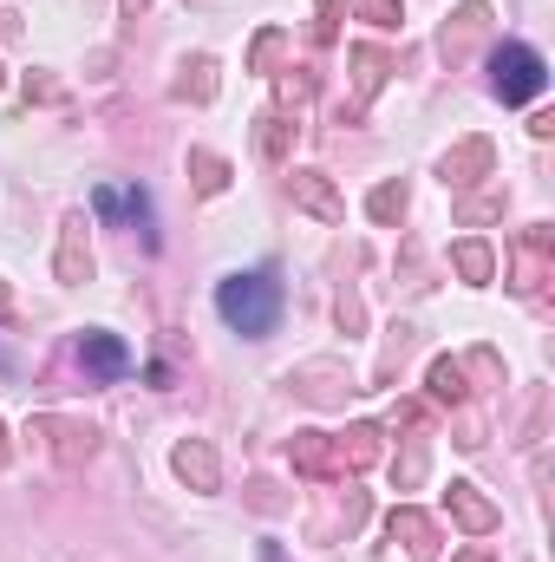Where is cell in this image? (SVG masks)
<instances>
[{"label":"cell","instance_id":"6da1fadb","mask_svg":"<svg viewBox=\"0 0 555 562\" xmlns=\"http://www.w3.org/2000/svg\"><path fill=\"white\" fill-rule=\"evenodd\" d=\"M216 307H223V321H229L236 334L262 340V334H275V321H281V276L275 269L229 276L223 288H216Z\"/></svg>","mask_w":555,"mask_h":562},{"label":"cell","instance_id":"7a4b0ae2","mask_svg":"<svg viewBox=\"0 0 555 562\" xmlns=\"http://www.w3.org/2000/svg\"><path fill=\"white\" fill-rule=\"evenodd\" d=\"M550 86V66H543V53L536 46H497L490 53V92L503 99V105H523V99H536Z\"/></svg>","mask_w":555,"mask_h":562},{"label":"cell","instance_id":"3957f363","mask_svg":"<svg viewBox=\"0 0 555 562\" xmlns=\"http://www.w3.org/2000/svg\"><path fill=\"white\" fill-rule=\"evenodd\" d=\"M555 276V229L550 223H530L517 243H510V288L523 294V301H536Z\"/></svg>","mask_w":555,"mask_h":562},{"label":"cell","instance_id":"277c9868","mask_svg":"<svg viewBox=\"0 0 555 562\" xmlns=\"http://www.w3.org/2000/svg\"><path fill=\"white\" fill-rule=\"evenodd\" d=\"M26 438H46L53 464H66V471H79V464L99 451V431H92L86 419H66V413H39V419H26Z\"/></svg>","mask_w":555,"mask_h":562},{"label":"cell","instance_id":"5b68a950","mask_svg":"<svg viewBox=\"0 0 555 562\" xmlns=\"http://www.w3.org/2000/svg\"><path fill=\"white\" fill-rule=\"evenodd\" d=\"M287 464L301 471V477H347V464H340V451H333V431H294L287 438Z\"/></svg>","mask_w":555,"mask_h":562},{"label":"cell","instance_id":"8992f818","mask_svg":"<svg viewBox=\"0 0 555 562\" xmlns=\"http://www.w3.org/2000/svg\"><path fill=\"white\" fill-rule=\"evenodd\" d=\"M287 196H294V210H307V216H320V223H347V203H340V190L327 183V170H294V177H287Z\"/></svg>","mask_w":555,"mask_h":562},{"label":"cell","instance_id":"52a82bcc","mask_svg":"<svg viewBox=\"0 0 555 562\" xmlns=\"http://www.w3.org/2000/svg\"><path fill=\"white\" fill-rule=\"evenodd\" d=\"M444 504H451V524H457V530H471V537H490V530L503 524V510H497L471 477H457V484L444 491Z\"/></svg>","mask_w":555,"mask_h":562},{"label":"cell","instance_id":"ba28073f","mask_svg":"<svg viewBox=\"0 0 555 562\" xmlns=\"http://www.w3.org/2000/svg\"><path fill=\"white\" fill-rule=\"evenodd\" d=\"M490 164H497V144H490V138H464V144H451V150H444V164H438V170H444V183H451V190H471L477 177H490Z\"/></svg>","mask_w":555,"mask_h":562},{"label":"cell","instance_id":"9c48e42d","mask_svg":"<svg viewBox=\"0 0 555 562\" xmlns=\"http://www.w3.org/2000/svg\"><path fill=\"white\" fill-rule=\"evenodd\" d=\"M484 33H490V7H484V0H464V7L444 20V59H451V66L471 59V46H477Z\"/></svg>","mask_w":555,"mask_h":562},{"label":"cell","instance_id":"30bf717a","mask_svg":"<svg viewBox=\"0 0 555 562\" xmlns=\"http://www.w3.org/2000/svg\"><path fill=\"white\" fill-rule=\"evenodd\" d=\"M79 367L99 373V380H125V373H132V353H125L118 334H99V327H92V334L79 340Z\"/></svg>","mask_w":555,"mask_h":562},{"label":"cell","instance_id":"8fae6325","mask_svg":"<svg viewBox=\"0 0 555 562\" xmlns=\"http://www.w3.org/2000/svg\"><path fill=\"white\" fill-rule=\"evenodd\" d=\"M53 276L66 281V288L92 281V243H86V216H66V236H59V262H53Z\"/></svg>","mask_w":555,"mask_h":562},{"label":"cell","instance_id":"7c38bea8","mask_svg":"<svg viewBox=\"0 0 555 562\" xmlns=\"http://www.w3.org/2000/svg\"><path fill=\"white\" fill-rule=\"evenodd\" d=\"M347 59H353V119H360V112H366V105L380 99V86H386V72H393V59H386L380 46H353Z\"/></svg>","mask_w":555,"mask_h":562},{"label":"cell","instance_id":"4fadbf2b","mask_svg":"<svg viewBox=\"0 0 555 562\" xmlns=\"http://www.w3.org/2000/svg\"><path fill=\"white\" fill-rule=\"evenodd\" d=\"M170 464H177V477H183L190 491H216V484H223V464H216V451H209L203 438H183V445L170 451Z\"/></svg>","mask_w":555,"mask_h":562},{"label":"cell","instance_id":"5bb4252c","mask_svg":"<svg viewBox=\"0 0 555 562\" xmlns=\"http://www.w3.org/2000/svg\"><path fill=\"white\" fill-rule=\"evenodd\" d=\"M393 543H406L412 562H431L438 557V524H431L424 510H412V504H399V510H393Z\"/></svg>","mask_w":555,"mask_h":562},{"label":"cell","instance_id":"9a60e30c","mask_svg":"<svg viewBox=\"0 0 555 562\" xmlns=\"http://www.w3.org/2000/svg\"><path fill=\"white\" fill-rule=\"evenodd\" d=\"M170 99H183V105H209V99H216V59H209V53L183 59L177 79H170Z\"/></svg>","mask_w":555,"mask_h":562},{"label":"cell","instance_id":"2e32d148","mask_svg":"<svg viewBox=\"0 0 555 562\" xmlns=\"http://www.w3.org/2000/svg\"><path fill=\"white\" fill-rule=\"evenodd\" d=\"M92 210L99 216H112V223H150V203H144V190H118V183H99L92 190Z\"/></svg>","mask_w":555,"mask_h":562},{"label":"cell","instance_id":"e0dca14e","mask_svg":"<svg viewBox=\"0 0 555 562\" xmlns=\"http://www.w3.org/2000/svg\"><path fill=\"white\" fill-rule=\"evenodd\" d=\"M333 451H340L347 471H366V464L380 458V425H347V431H333Z\"/></svg>","mask_w":555,"mask_h":562},{"label":"cell","instance_id":"ac0fdd59","mask_svg":"<svg viewBox=\"0 0 555 562\" xmlns=\"http://www.w3.org/2000/svg\"><path fill=\"white\" fill-rule=\"evenodd\" d=\"M294 132H301V125H294L287 112H262V119H256V150H262L269 164H281V157L294 150Z\"/></svg>","mask_w":555,"mask_h":562},{"label":"cell","instance_id":"d6986e66","mask_svg":"<svg viewBox=\"0 0 555 562\" xmlns=\"http://www.w3.org/2000/svg\"><path fill=\"white\" fill-rule=\"evenodd\" d=\"M190 177H196V196H223L229 190V157H216L209 144L190 150Z\"/></svg>","mask_w":555,"mask_h":562},{"label":"cell","instance_id":"ffe728a7","mask_svg":"<svg viewBox=\"0 0 555 562\" xmlns=\"http://www.w3.org/2000/svg\"><path fill=\"white\" fill-rule=\"evenodd\" d=\"M424 380H431V400H438V406H464V400H471V386H464V380H471L464 360H431Z\"/></svg>","mask_w":555,"mask_h":562},{"label":"cell","instance_id":"44dd1931","mask_svg":"<svg viewBox=\"0 0 555 562\" xmlns=\"http://www.w3.org/2000/svg\"><path fill=\"white\" fill-rule=\"evenodd\" d=\"M451 262H457V276L477 281V288H484V281H490V269H497L490 243H477V236H471V243H457V249H451Z\"/></svg>","mask_w":555,"mask_h":562},{"label":"cell","instance_id":"7402d4cb","mask_svg":"<svg viewBox=\"0 0 555 562\" xmlns=\"http://www.w3.org/2000/svg\"><path fill=\"white\" fill-rule=\"evenodd\" d=\"M406 203H412V190H406L399 177H393V183H380V190L366 196V210H373V223H399V216H406Z\"/></svg>","mask_w":555,"mask_h":562},{"label":"cell","instance_id":"603a6c76","mask_svg":"<svg viewBox=\"0 0 555 562\" xmlns=\"http://www.w3.org/2000/svg\"><path fill=\"white\" fill-rule=\"evenodd\" d=\"M497 216H503V190H484V196H464V203H457V223H464V229L497 223Z\"/></svg>","mask_w":555,"mask_h":562},{"label":"cell","instance_id":"cb8c5ba5","mask_svg":"<svg viewBox=\"0 0 555 562\" xmlns=\"http://www.w3.org/2000/svg\"><path fill=\"white\" fill-rule=\"evenodd\" d=\"M307 99H314V66H287V72H281V105L301 112Z\"/></svg>","mask_w":555,"mask_h":562},{"label":"cell","instance_id":"d4e9b609","mask_svg":"<svg viewBox=\"0 0 555 562\" xmlns=\"http://www.w3.org/2000/svg\"><path fill=\"white\" fill-rule=\"evenodd\" d=\"M281 46H287V40H281V26H262V33H256V46H249V72H269Z\"/></svg>","mask_w":555,"mask_h":562},{"label":"cell","instance_id":"484cf974","mask_svg":"<svg viewBox=\"0 0 555 562\" xmlns=\"http://www.w3.org/2000/svg\"><path fill=\"white\" fill-rule=\"evenodd\" d=\"M347 7H353V0H320V20H314V40H320V46H333V40H340Z\"/></svg>","mask_w":555,"mask_h":562},{"label":"cell","instance_id":"4316f807","mask_svg":"<svg viewBox=\"0 0 555 562\" xmlns=\"http://www.w3.org/2000/svg\"><path fill=\"white\" fill-rule=\"evenodd\" d=\"M399 13H406V0H366V20L373 26H399Z\"/></svg>","mask_w":555,"mask_h":562},{"label":"cell","instance_id":"83f0119b","mask_svg":"<svg viewBox=\"0 0 555 562\" xmlns=\"http://www.w3.org/2000/svg\"><path fill=\"white\" fill-rule=\"evenodd\" d=\"M249 504H256V510H281V491H275V484H262V477H256V484H249Z\"/></svg>","mask_w":555,"mask_h":562},{"label":"cell","instance_id":"f1b7e54d","mask_svg":"<svg viewBox=\"0 0 555 562\" xmlns=\"http://www.w3.org/2000/svg\"><path fill=\"white\" fill-rule=\"evenodd\" d=\"M26 99H59V86H53V79H33V72H26Z\"/></svg>","mask_w":555,"mask_h":562},{"label":"cell","instance_id":"f546056e","mask_svg":"<svg viewBox=\"0 0 555 562\" xmlns=\"http://www.w3.org/2000/svg\"><path fill=\"white\" fill-rule=\"evenodd\" d=\"M7 314H13V294H7V281H0V321H7Z\"/></svg>","mask_w":555,"mask_h":562},{"label":"cell","instance_id":"4dcf8cb0","mask_svg":"<svg viewBox=\"0 0 555 562\" xmlns=\"http://www.w3.org/2000/svg\"><path fill=\"white\" fill-rule=\"evenodd\" d=\"M457 562H490V550H471V557H457Z\"/></svg>","mask_w":555,"mask_h":562},{"label":"cell","instance_id":"1f68e13d","mask_svg":"<svg viewBox=\"0 0 555 562\" xmlns=\"http://www.w3.org/2000/svg\"><path fill=\"white\" fill-rule=\"evenodd\" d=\"M144 7H150V0H125V13H144Z\"/></svg>","mask_w":555,"mask_h":562},{"label":"cell","instance_id":"d6a6232c","mask_svg":"<svg viewBox=\"0 0 555 562\" xmlns=\"http://www.w3.org/2000/svg\"><path fill=\"white\" fill-rule=\"evenodd\" d=\"M0 464H7V425H0Z\"/></svg>","mask_w":555,"mask_h":562}]
</instances>
